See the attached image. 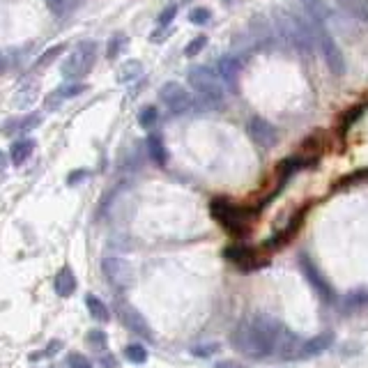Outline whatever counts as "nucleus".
<instances>
[{
    "instance_id": "obj_1",
    "label": "nucleus",
    "mask_w": 368,
    "mask_h": 368,
    "mask_svg": "<svg viewBox=\"0 0 368 368\" xmlns=\"http://www.w3.org/2000/svg\"><path fill=\"white\" fill-rule=\"evenodd\" d=\"M281 332L283 325L279 320L267 318V315H255L251 320L239 322L230 336V343L246 359H265L276 352Z\"/></svg>"
},
{
    "instance_id": "obj_2",
    "label": "nucleus",
    "mask_w": 368,
    "mask_h": 368,
    "mask_svg": "<svg viewBox=\"0 0 368 368\" xmlns=\"http://www.w3.org/2000/svg\"><path fill=\"white\" fill-rule=\"evenodd\" d=\"M189 86L193 88V93L198 95V99L202 102V106L207 109H221L223 99H226V90L221 86V77L214 70H209L207 65H193L186 72Z\"/></svg>"
},
{
    "instance_id": "obj_3",
    "label": "nucleus",
    "mask_w": 368,
    "mask_h": 368,
    "mask_svg": "<svg viewBox=\"0 0 368 368\" xmlns=\"http://www.w3.org/2000/svg\"><path fill=\"white\" fill-rule=\"evenodd\" d=\"M209 212H212L214 219L221 223V228L228 230L230 235H235V237L249 235L251 223H249V212H246L244 207H239L226 198H214L209 202Z\"/></svg>"
},
{
    "instance_id": "obj_4",
    "label": "nucleus",
    "mask_w": 368,
    "mask_h": 368,
    "mask_svg": "<svg viewBox=\"0 0 368 368\" xmlns=\"http://www.w3.org/2000/svg\"><path fill=\"white\" fill-rule=\"evenodd\" d=\"M97 42H79L77 47L72 49V54L65 58L63 67H60V72H63V77L67 81H79L90 74V70L95 67L97 63Z\"/></svg>"
},
{
    "instance_id": "obj_5",
    "label": "nucleus",
    "mask_w": 368,
    "mask_h": 368,
    "mask_svg": "<svg viewBox=\"0 0 368 368\" xmlns=\"http://www.w3.org/2000/svg\"><path fill=\"white\" fill-rule=\"evenodd\" d=\"M315 28H318V49L322 54V60H325L327 70L332 72L334 79H343L345 74H348V60H345L341 44L336 42V37L329 33L325 26H315Z\"/></svg>"
},
{
    "instance_id": "obj_6",
    "label": "nucleus",
    "mask_w": 368,
    "mask_h": 368,
    "mask_svg": "<svg viewBox=\"0 0 368 368\" xmlns=\"http://www.w3.org/2000/svg\"><path fill=\"white\" fill-rule=\"evenodd\" d=\"M159 99L173 115H182L193 106L191 93L182 83H177V81H166V83L159 88Z\"/></svg>"
},
{
    "instance_id": "obj_7",
    "label": "nucleus",
    "mask_w": 368,
    "mask_h": 368,
    "mask_svg": "<svg viewBox=\"0 0 368 368\" xmlns=\"http://www.w3.org/2000/svg\"><path fill=\"white\" fill-rule=\"evenodd\" d=\"M246 134H249L253 145H258L260 150L276 147L279 145V138H281L279 129L262 115H251L249 120H246Z\"/></svg>"
},
{
    "instance_id": "obj_8",
    "label": "nucleus",
    "mask_w": 368,
    "mask_h": 368,
    "mask_svg": "<svg viewBox=\"0 0 368 368\" xmlns=\"http://www.w3.org/2000/svg\"><path fill=\"white\" fill-rule=\"evenodd\" d=\"M115 315H118V320L122 322L127 329H129V332L141 336V339L154 341L152 327L147 325V320L143 318V313L136 309V306H131L129 302H125V299H118V302H115Z\"/></svg>"
},
{
    "instance_id": "obj_9",
    "label": "nucleus",
    "mask_w": 368,
    "mask_h": 368,
    "mask_svg": "<svg viewBox=\"0 0 368 368\" xmlns=\"http://www.w3.org/2000/svg\"><path fill=\"white\" fill-rule=\"evenodd\" d=\"M102 272L106 276V281L118 290H127L131 288L134 281H136V274H134V267L122 258H104L102 262Z\"/></svg>"
},
{
    "instance_id": "obj_10",
    "label": "nucleus",
    "mask_w": 368,
    "mask_h": 368,
    "mask_svg": "<svg viewBox=\"0 0 368 368\" xmlns=\"http://www.w3.org/2000/svg\"><path fill=\"white\" fill-rule=\"evenodd\" d=\"M299 267H302V274L306 276V281L313 285V290L325 299V302H332L334 299V290L325 276L320 274V269L313 265V260L306 253H299Z\"/></svg>"
},
{
    "instance_id": "obj_11",
    "label": "nucleus",
    "mask_w": 368,
    "mask_h": 368,
    "mask_svg": "<svg viewBox=\"0 0 368 368\" xmlns=\"http://www.w3.org/2000/svg\"><path fill=\"white\" fill-rule=\"evenodd\" d=\"M223 258L232 262L239 272H253V269H258L267 262L253 249H246V246H226V249H223Z\"/></svg>"
},
{
    "instance_id": "obj_12",
    "label": "nucleus",
    "mask_w": 368,
    "mask_h": 368,
    "mask_svg": "<svg viewBox=\"0 0 368 368\" xmlns=\"http://www.w3.org/2000/svg\"><path fill=\"white\" fill-rule=\"evenodd\" d=\"M249 33H251V40H253L255 49H258V51H272L274 49V44H276L274 28H272V24H269L265 17H262V14H255V17H251Z\"/></svg>"
},
{
    "instance_id": "obj_13",
    "label": "nucleus",
    "mask_w": 368,
    "mask_h": 368,
    "mask_svg": "<svg viewBox=\"0 0 368 368\" xmlns=\"http://www.w3.org/2000/svg\"><path fill=\"white\" fill-rule=\"evenodd\" d=\"M246 65V60L242 56H223L219 60V77L221 81L226 83V88L230 90H237V81H239V74H242Z\"/></svg>"
},
{
    "instance_id": "obj_14",
    "label": "nucleus",
    "mask_w": 368,
    "mask_h": 368,
    "mask_svg": "<svg viewBox=\"0 0 368 368\" xmlns=\"http://www.w3.org/2000/svg\"><path fill=\"white\" fill-rule=\"evenodd\" d=\"M299 352H302V341L297 339L290 329L283 327V332L279 336V343H276V357L281 359H299Z\"/></svg>"
},
{
    "instance_id": "obj_15",
    "label": "nucleus",
    "mask_w": 368,
    "mask_h": 368,
    "mask_svg": "<svg viewBox=\"0 0 368 368\" xmlns=\"http://www.w3.org/2000/svg\"><path fill=\"white\" fill-rule=\"evenodd\" d=\"M334 343V334L327 332V334H320L315 336V339H309L306 343H302V352H299V357H315V355H322L325 350L332 348Z\"/></svg>"
},
{
    "instance_id": "obj_16",
    "label": "nucleus",
    "mask_w": 368,
    "mask_h": 368,
    "mask_svg": "<svg viewBox=\"0 0 368 368\" xmlns=\"http://www.w3.org/2000/svg\"><path fill=\"white\" fill-rule=\"evenodd\" d=\"M304 7V12L309 14L313 26H325L329 19V5L325 0H299Z\"/></svg>"
},
{
    "instance_id": "obj_17",
    "label": "nucleus",
    "mask_w": 368,
    "mask_h": 368,
    "mask_svg": "<svg viewBox=\"0 0 368 368\" xmlns=\"http://www.w3.org/2000/svg\"><path fill=\"white\" fill-rule=\"evenodd\" d=\"M145 143H147V154H150V159H152V161L157 163V166H166V161H168V152H166V145H163L161 134L150 131Z\"/></svg>"
},
{
    "instance_id": "obj_18",
    "label": "nucleus",
    "mask_w": 368,
    "mask_h": 368,
    "mask_svg": "<svg viewBox=\"0 0 368 368\" xmlns=\"http://www.w3.org/2000/svg\"><path fill=\"white\" fill-rule=\"evenodd\" d=\"M54 288L60 297H72L74 295V290H77V276H74L72 272V267H63L60 272L56 274V279H54Z\"/></svg>"
},
{
    "instance_id": "obj_19",
    "label": "nucleus",
    "mask_w": 368,
    "mask_h": 368,
    "mask_svg": "<svg viewBox=\"0 0 368 368\" xmlns=\"http://www.w3.org/2000/svg\"><path fill=\"white\" fill-rule=\"evenodd\" d=\"M88 90V86L86 83H79V81H70L67 86H63V88H58L56 93H51V97H49V106H56V104H60V102H65V99H72V97H79V95H83Z\"/></svg>"
},
{
    "instance_id": "obj_20",
    "label": "nucleus",
    "mask_w": 368,
    "mask_h": 368,
    "mask_svg": "<svg viewBox=\"0 0 368 368\" xmlns=\"http://www.w3.org/2000/svg\"><path fill=\"white\" fill-rule=\"evenodd\" d=\"M336 3H339L341 10L348 12L350 17L368 24V0H336Z\"/></svg>"
},
{
    "instance_id": "obj_21",
    "label": "nucleus",
    "mask_w": 368,
    "mask_h": 368,
    "mask_svg": "<svg viewBox=\"0 0 368 368\" xmlns=\"http://www.w3.org/2000/svg\"><path fill=\"white\" fill-rule=\"evenodd\" d=\"M86 306H88L90 315H93V318H95L97 322H109V320H111L109 306L104 304L97 295H88V297H86Z\"/></svg>"
},
{
    "instance_id": "obj_22",
    "label": "nucleus",
    "mask_w": 368,
    "mask_h": 368,
    "mask_svg": "<svg viewBox=\"0 0 368 368\" xmlns=\"http://www.w3.org/2000/svg\"><path fill=\"white\" fill-rule=\"evenodd\" d=\"M33 150H35V141H30V138H21L17 141L12 145V154H10V159L12 163H17V166H21L30 154H33Z\"/></svg>"
},
{
    "instance_id": "obj_23",
    "label": "nucleus",
    "mask_w": 368,
    "mask_h": 368,
    "mask_svg": "<svg viewBox=\"0 0 368 368\" xmlns=\"http://www.w3.org/2000/svg\"><path fill=\"white\" fill-rule=\"evenodd\" d=\"M186 19H189V24H191V26L202 28V26H207L209 21L214 19V12L209 10L207 5H196V7H191V10H189V14H186Z\"/></svg>"
},
{
    "instance_id": "obj_24",
    "label": "nucleus",
    "mask_w": 368,
    "mask_h": 368,
    "mask_svg": "<svg viewBox=\"0 0 368 368\" xmlns=\"http://www.w3.org/2000/svg\"><path fill=\"white\" fill-rule=\"evenodd\" d=\"M141 77H143V65L138 63V60H129V63H125L118 72L120 83H131V81H136Z\"/></svg>"
},
{
    "instance_id": "obj_25",
    "label": "nucleus",
    "mask_w": 368,
    "mask_h": 368,
    "mask_svg": "<svg viewBox=\"0 0 368 368\" xmlns=\"http://www.w3.org/2000/svg\"><path fill=\"white\" fill-rule=\"evenodd\" d=\"M157 122H159V111H157V106H152V104H147V106H143L138 111V125L143 129L150 131Z\"/></svg>"
},
{
    "instance_id": "obj_26",
    "label": "nucleus",
    "mask_w": 368,
    "mask_h": 368,
    "mask_svg": "<svg viewBox=\"0 0 368 368\" xmlns=\"http://www.w3.org/2000/svg\"><path fill=\"white\" fill-rule=\"evenodd\" d=\"M366 109H368V104H359V106L345 111L343 118H341V131H343V134L348 131L350 127H352V122H357V120L362 118V113H366Z\"/></svg>"
},
{
    "instance_id": "obj_27",
    "label": "nucleus",
    "mask_w": 368,
    "mask_h": 368,
    "mask_svg": "<svg viewBox=\"0 0 368 368\" xmlns=\"http://www.w3.org/2000/svg\"><path fill=\"white\" fill-rule=\"evenodd\" d=\"M207 42H209L207 35H196V37H193V40L184 47V56H186V58H196V56H200L202 51H205Z\"/></svg>"
},
{
    "instance_id": "obj_28",
    "label": "nucleus",
    "mask_w": 368,
    "mask_h": 368,
    "mask_svg": "<svg viewBox=\"0 0 368 368\" xmlns=\"http://www.w3.org/2000/svg\"><path fill=\"white\" fill-rule=\"evenodd\" d=\"M125 357L129 359L131 364H145L147 362V350L143 348L141 343H131L125 348Z\"/></svg>"
},
{
    "instance_id": "obj_29",
    "label": "nucleus",
    "mask_w": 368,
    "mask_h": 368,
    "mask_svg": "<svg viewBox=\"0 0 368 368\" xmlns=\"http://www.w3.org/2000/svg\"><path fill=\"white\" fill-rule=\"evenodd\" d=\"M177 12H179V5H175V3L163 7V10L159 12V17H157V28H170V24L177 17Z\"/></svg>"
},
{
    "instance_id": "obj_30",
    "label": "nucleus",
    "mask_w": 368,
    "mask_h": 368,
    "mask_svg": "<svg viewBox=\"0 0 368 368\" xmlns=\"http://www.w3.org/2000/svg\"><path fill=\"white\" fill-rule=\"evenodd\" d=\"M86 341L93 350H104L109 343V336H106V332H102V329H90V332L86 334Z\"/></svg>"
},
{
    "instance_id": "obj_31",
    "label": "nucleus",
    "mask_w": 368,
    "mask_h": 368,
    "mask_svg": "<svg viewBox=\"0 0 368 368\" xmlns=\"http://www.w3.org/2000/svg\"><path fill=\"white\" fill-rule=\"evenodd\" d=\"M127 47V37L125 35H113L109 40V49H106V58L109 60H115L120 56V51Z\"/></svg>"
},
{
    "instance_id": "obj_32",
    "label": "nucleus",
    "mask_w": 368,
    "mask_h": 368,
    "mask_svg": "<svg viewBox=\"0 0 368 368\" xmlns=\"http://www.w3.org/2000/svg\"><path fill=\"white\" fill-rule=\"evenodd\" d=\"M67 366L70 368H95V364L90 362L86 355H81V352H70V355H67Z\"/></svg>"
},
{
    "instance_id": "obj_33",
    "label": "nucleus",
    "mask_w": 368,
    "mask_h": 368,
    "mask_svg": "<svg viewBox=\"0 0 368 368\" xmlns=\"http://www.w3.org/2000/svg\"><path fill=\"white\" fill-rule=\"evenodd\" d=\"M173 33H175V28H157V30H152V33H150V42H154V44H161L163 40H166V37H170Z\"/></svg>"
},
{
    "instance_id": "obj_34",
    "label": "nucleus",
    "mask_w": 368,
    "mask_h": 368,
    "mask_svg": "<svg viewBox=\"0 0 368 368\" xmlns=\"http://www.w3.org/2000/svg\"><path fill=\"white\" fill-rule=\"evenodd\" d=\"M362 304H368V290L352 292L348 297V306H362Z\"/></svg>"
},
{
    "instance_id": "obj_35",
    "label": "nucleus",
    "mask_w": 368,
    "mask_h": 368,
    "mask_svg": "<svg viewBox=\"0 0 368 368\" xmlns=\"http://www.w3.org/2000/svg\"><path fill=\"white\" fill-rule=\"evenodd\" d=\"M63 51H65V44H58V47H54V49H49V51H47V54H44V56H42V60H40V65H49V63H51V60H54V58H58L60 54H63Z\"/></svg>"
},
{
    "instance_id": "obj_36",
    "label": "nucleus",
    "mask_w": 368,
    "mask_h": 368,
    "mask_svg": "<svg viewBox=\"0 0 368 368\" xmlns=\"http://www.w3.org/2000/svg\"><path fill=\"white\" fill-rule=\"evenodd\" d=\"M219 350V345H202V348H193V355H202V357H207V355H214V352Z\"/></svg>"
},
{
    "instance_id": "obj_37",
    "label": "nucleus",
    "mask_w": 368,
    "mask_h": 368,
    "mask_svg": "<svg viewBox=\"0 0 368 368\" xmlns=\"http://www.w3.org/2000/svg\"><path fill=\"white\" fill-rule=\"evenodd\" d=\"M33 95H37V90H24V93H19L17 97H24V99H17L14 104H17V106H24V104H30L33 102Z\"/></svg>"
},
{
    "instance_id": "obj_38",
    "label": "nucleus",
    "mask_w": 368,
    "mask_h": 368,
    "mask_svg": "<svg viewBox=\"0 0 368 368\" xmlns=\"http://www.w3.org/2000/svg\"><path fill=\"white\" fill-rule=\"evenodd\" d=\"M214 368H244V364L235 362V359H223V362H216Z\"/></svg>"
},
{
    "instance_id": "obj_39",
    "label": "nucleus",
    "mask_w": 368,
    "mask_h": 368,
    "mask_svg": "<svg viewBox=\"0 0 368 368\" xmlns=\"http://www.w3.org/2000/svg\"><path fill=\"white\" fill-rule=\"evenodd\" d=\"M47 3H49V7H51V10H54V12H63L65 0H47Z\"/></svg>"
},
{
    "instance_id": "obj_40",
    "label": "nucleus",
    "mask_w": 368,
    "mask_h": 368,
    "mask_svg": "<svg viewBox=\"0 0 368 368\" xmlns=\"http://www.w3.org/2000/svg\"><path fill=\"white\" fill-rule=\"evenodd\" d=\"M115 364H118V362H115V357H113V355H106V357L102 359V366H104V368H113Z\"/></svg>"
},
{
    "instance_id": "obj_41",
    "label": "nucleus",
    "mask_w": 368,
    "mask_h": 368,
    "mask_svg": "<svg viewBox=\"0 0 368 368\" xmlns=\"http://www.w3.org/2000/svg\"><path fill=\"white\" fill-rule=\"evenodd\" d=\"M7 163H10V159H7L5 152H0V173H3L7 168Z\"/></svg>"
},
{
    "instance_id": "obj_42",
    "label": "nucleus",
    "mask_w": 368,
    "mask_h": 368,
    "mask_svg": "<svg viewBox=\"0 0 368 368\" xmlns=\"http://www.w3.org/2000/svg\"><path fill=\"white\" fill-rule=\"evenodd\" d=\"M232 3V0H221V5H230Z\"/></svg>"
},
{
    "instance_id": "obj_43",
    "label": "nucleus",
    "mask_w": 368,
    "mask_h": 368,
    "mask_svg": "<svg viewBox=\"0 0 368 368\" xmlns=\"http://www.w3.org/2000/svg\"><path fill=\"white\" fill-rule=\"evenodd\" d=\"M184 3H191V0H184Z\"/></svg>"
}]
</instances>
